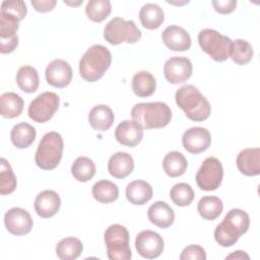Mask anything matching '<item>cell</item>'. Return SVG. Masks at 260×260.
<instances>
[{
	"label": "cell",
	"instance_id": "cell-1",
	"mask_svg": "<svg viewBox=\"0 0 260 260\" xmlns=\"http://www.w3.org/2000/svg\"><path fill=\"white\" fill-rule=\"evenodd\" d=\"M175 100L178 107L192 121L202 122L210 115L211 107L208 100L192 84L181 86L176 91Z\"/></svg>",
	"mask_w": 260,
	"mask_h": 260
},
{
	"label": "cell",
	"instance_id": "cell-2",
	"mask_svg": "<svg viewBox=\"0 0 260 260\" xmlns=\"http://www.w3.org/2000/svg\"><path fill=\"white\" fill-rule=\"evenodd\" d=\"M250 226V218L246 211L233 208L224 216L223 220L214 230V239L222 247H231L239 238L247 233Z\"/></svg>",
	"mask_w": 260,
	"mask_h": 260
},
{
	"label": "cell",
	"instance_id": "cell-3",
	"mask_svg": "<svg viewBox=\"0 0 260 260\" xmlns=\"http://www.w3.org/2000/svg\"><path fill=\"white\" fill-rule=\"evenodd\" d=\"M112 63V54L103 45H93L83 54L79 61V74L88 81L94 82L102 78Z\"/></svg>",
	"mask_w": 260,
	"mask_h": 260
},
{
	"label": "cell",
	"instance_id": "cell-4",
	"mask_svg": "<svg viewBox=\"0 0 260 260\" xmlns=\"http://www.w3.org/2000/svg\"><path fill=\"white\" fill-rule=\"evenodd\" d=\"M131 117L143 129H157L166 127L171 122L172 111L162 102L139 103L132 108Z\"/></svg>",
	"mask_w": 260,
	"mask_h": 260
},
{
	"label": "cell",
	"instance_id": "cell-5",
	"mask_svg": "<svg viewBox=\"0 0 260 260\" xmlns=\"http://www.w3.org/2000/svg\"><path fill=\"white\" fill-rule=\"evenodd\" d=\"M63 138L55 131L46 133L36 151L35 160L37 166L46 171L54 170L60 164L63 154Z\"/></svg>",
	"mask_w": 260,
	"mask_h": 260
},
{
	"label": "cell",
	"instance_id": "cell-6",
	"mask_svg": "<svg viewBox=\"0 0 260 260\" xmlns=\"http://www.w3.org/2000/svg\"><path fill=\"white\" fill-rule=\"evenodd\" d=\"M107 255L111 260H130L132 257L129 246V232L122 224L110 225L105 232Z\"/></svg>",
	"mask_w": 260,
	"mask_h": 260
},
{
	"label": "cell",
	"instance_id": "cell-7",
	"mask_svg": "<svg viewBox=\"0 0 260 260\" xmlns=\"http://www.w3.org/2000/svg\"><path fill=\"white\" fill-rule=\"evenodd\" d=\"M198 43L202 51L214 61L222 62L230 58L232 40L215 29L204 28L198 34Z\"/></svg>",
	"mask_w": 260,
	"mask_h": 260
},
{
	"label": "cell",
	"instance_id": "cell-8",
	"mask_svg": "<svg viewBox=\"0 0 260 260\" xmlns=\"http://www.w3.org/2000/svg\"><path fill=\"white\" fill-rule=\"evenodd\" d=\"M141 36L140 29L133 20H125L121 17L111 19L104 29V38L111 45L134 44L141 39Z\"/></svg>",
	"mask_w": 260,
	"mask_h": 260
},
{
	"label": "cell",
	"instance_id": "cell-9",
	"mask_svg": "<svg viewBox=\"0 0 260 260\" xmlns=\"http://www.w3.org/2000/svg\"><path fill=\"white\" fill-rule=\"evenodd\" d=\"M60 98L52 91H45L32 100L28 106V117L37 123H46L57 112Z\"/></svg>",
	"mask_w": 260,
	"mask_h": 260
},
{
	"label": "cell",
	"instance_id": "cell-10",
	"mask_svg": "<svg viewBox=\"0 0 260 260\" xmlns=\"http://www.w3.org/2000/svg\"><path fill=\"white\" fill-rule=\"evenodd\" d=\"M223 169L222 165L214 156L205 158L196 174V183L201 190H216L222 181Z\"/></svg>",
	"mask_w": 260,
	"mask_h": 260
},
{
	"label": "cell",
	"instance_id": "cell-11",
	"mask_svg": "<svg viewBox=\"0 0 260 260\" xmlns=\"http://www.w3.org/2000/svg\"><path fill=\"white\" fill-rule=\"evenodd\" d=\"M135 248L143 258L154 259L160 256L164 251V240L156 232L142 231L136 236Z\"/></svg>",
	"mask_w": 260,
	"mask_h": 260
},
{
	"label": "cell",
	"instance_id": "cell-12",
	"mask_svg": "<svg viewBox=\"0 0 260 260\" xmlns=\"http://www.w3.org/2000/svg\"><path fill=\"white\" fill-rule=\"evenodd\" d=\"M4 224L10 234L14 236H24L31 231L34 221L30 214L25 209L12 207L4 214Z\"/></svg>",
	"mask_w": 260,
	"mask_h": 260
},
{
	"label": "cell",
	"instance_id": "cell-13",
	"mask_svg": "<svg viewBox=\"0 0 260 260\" xmlns=\"http://www.w3.org/2000/svg\"><path fill=\"white\" fill-rule=\"evenodd\" d=\"M193 66L186 57H172L164 65V74L166 79L172 84L183 83L192 75Z\"/></svg>",
	"mask_w": 260,
	"mask_h": 260
},
{
	"label": "cell",
	"instance_id": "cell-14",
	"mask_svg": "<svg viewBox=\"0 0 260 260\" xmlns=\"http://www.w3.org/2000/svg\"><path fill=\"white\" fill-rule=\"evenodd\" d=\"M45 76L50 85L63 88L72 80V68L67 61L63 59H55L47 66Z\"/></svg>",
	"mask_w": 260,
	"mask_h": 260
},
{
	"label": "cell",
	"instance_id": "cell-15",
	"mask_svg": "<svg viewBox=\"0 0 260 260\" xmlns=\"http://www.w3.org/2000/svg\"><path fill=\"white\" fill-rule=\"evenodd\" d=\"M184 148L190 153H201L205 151L211 143L210 132L203 127H192L186 130L182 137Z\"/></svg>",
	"mask_w": 260,
	"mask_h": 260
},
{
	"label": "cell",
	"instance_id": "cell-16",
	"mask_svg": "<svg viewBox=\"0 0 260 260\" xmlns=\"http://www.w3.org/2000/svg\"><path fill=\"white\" fill-rule=\"evenodd\" d=\"M115 138L122 145L134 147L143 138V128L134 120L122 121L115 129Z\"/></svg>",
	"mask_w": 260,
	"mask_h": 260
},
{
	"label": "cell",
	"instance_id": "cell-17",
	"mask_svg": "<svg viewBox=\"0 0 260 260\" xmlns=\"http://www.w3.org/2000/svg\"><path fill=\"white\" fill-rule=\"evenodd\" d=\"M161 40L172 51H187L191 47L190 35L178 25L167 26L161 34Z\"/></svg>",
	"mask_w": 260,
	"mask_h": 260
},
{
	"label": "cell",
	"instance_id": "cell-18",
	"mask_svg": "<svg viewBox=\"0 0 260 260\" xmlns=\"http://www.w3.org/2000/svg\"><path fill=\"white\" fill-rule=\"evenodd\" d=\"M60 206L61 199L53 190H44L37 195L35 200V210L43 218L54 216L59 211Z\"/></svg>",
	"mask_w": 260,
	"mask_h": 260
},
{
	"label": "cell",
	"instance_id": "cell-19",
	"mask_svg": "<svg viewBox=\"0 0 260 260\" xmlns=\"http://www.w3.org/2000/svg\"><path fill=\"white\" fill-rule=\"evenodd\" d=\"M237 167L245 176H257L260 174V148H245L237 156Z\"/></svg>",
	"mask_w": 260,
	"mask_h": 260
},
{
	"label": "cell",
	"instance_id": "cell-20",
	"mask_svg": "<svg viewBox=\"0 0 260 260\" xmlns=\"http://www.w3.org/2000/svg\"><path fill=\"white\" fill-rule=\"evenodd\" d=\"M134 169L133 157L123 151L114 153L108 161V171L116 179H124L129 176Z\"/></svg>",
	"mask_w": 260,
	"mask_h": 260
},
{
	"label": "cell",
	"instance_id": "cell-21",
	"mask_svg": "<svg viewBox=\"0 0 260 260\" xmlns=\"http://www.w3.org/2000/svg\"><path fill=\"white\" fill-rule=\"evenodd\" d=\"M147 216L151 223L160 229H168L175 220L174 210L164 201H156L151 204L147 210Z\"/></svg>",
	"mask_w": 260,
	"mask_h": 260
},
{
	"label": "cell",
	"instance_id": "cell-22",
	"mask_svg": "<svg viewBox=\"0 0 260 260\" xmlns=\"http://www.w3.org/2000/svg\"><path fill=\"white\" fill-rule=\"evenodd\" d=\"M152 187L143 180H135L126 187L127 200L134 205H143L152 198Z\"/></svg>",
	"mask_w": 260,
	"mask_h": 260
},
{
	"label": "cell",
	"instance_id": "cell-23",
	"mask_svg": "<svg viewBox=\"0 0 260 260\" xmlns=\"http://www.w3.org/2000/svg\"><path fill=\"white\" fill-rule=\"evenodd\" d=\"M114 113L109 106H94L88 114V122L96 131H106L111 128L114 123Z\"/></svg>",
	"mask_w": 260,
	"mask_h": 260
},
{
	"label": "cell",
	"instance_id": "cell-24",
	"mask_svg": "<svg viewBox=\"0 0 260 260\" xmlns=\"http://www.w3.org/2000/svg\"><path fill=\"white\" fill-rule=\"evenodd\" d=\"M139 19L141 24L147 29L158 28L165 20L162 8L154 3L144 4L139 11Z\"/></svg>",
	"mask_w": 260,
	"mask_h": 260
},
{
	"label": "cell",
	"instance_id": "cell-25",
	"mask_svg": "<svg viewBox=\"0 0 260 260\" xmlns=\"http://www.w3.org/2000/svg\"><path fill=\"white\" fill-rule=\"evenodd\" d=\"M132 90L139 98H147L154 93L156 81L154 76L148 71H139L132 78Z\"/></svg>",
	"mask_w": 260,
	"mask_h": 260
},
{
	"label": "cell",
	"instance_id": "cell-26",
	"mask_svg": "<svg viewBox=\"0 0 260 260\" xmlns=\"http://www.w3.org/2000/svg\"><path fill=\"white\" fill-rule=\"evenodd\" d=\"M23 106L22 98L15 92H5L0 96V114L3 118L18 117L22 113Z\"/></svg>",
	"mask_w": 260,
	"mask_h": 260
},
{
	"label": "cell",
	"instance_id": "cell-27",
	"mask_svg": "<svg viewBox=\"0 0 260 260\" xmlns=\"http://www.w3.org/2000/svg\"><path fill=\"white\" fill-rule=\"evenodd\" d=\"M36 129L30 124L21 122L13 126L10 133V139L17 148H26L32 144L36 139Z\"/></svg>",
	"mask_w": 260,
	"mask_h": 260
},
{
	"label": "cell",
	"instance_id": "cell-28",
	"mask_svg": "<svg viewBox=\"0 0 260 260\" xmlns=\"http://www.w3.org/2000/svg\"><path fill=\"white\" fill-rule=\"evenodd\" d=\"M187 167L188 162L186 157L176 150L168 152L162 160L164 171L171 178L182 176L187 170Z\"/></svg>",
	"mask_w": 260,
	"mask_h": 260
},
{
	"label": "cell",
	"instance_id": "cell-29",
	"mask_svg": "<svg viewBox=\"0 0 260 260\" xmlns=\"http://www.w3.org/2000/svg\"><path fill=\"white\" fill-rule=\"evenodd\" d=\"M83 250L81 241L74 237H67L56 245V254L62 260H74L78 258Z\"/></svg>",
	"mask_w": 260,
	"mask_h": 260
},
{
	"label": "cell",
	"instance_id": "cell-30",
	"mask_svg": "<svg viewBox=\"0 0 260 260\" xmlns=\"http://www.w3.org/2000/svg\"><path fill=\"white\" fill-rule=\"evenodd\" d=\"M91 193L93 198L101 203H112L119 197L118 186L108 180H101L93 184Z\"/></svg>",
	"mask_w": 260,
	"mask_h": 260
},
{
	"label": "cell",
	"instance_id": "cell-31",
	"mask_svg": "<svg viewBox=\"0 0 260 260\" xmlns=\"http://www.w3.org/2000/svg\"><path fill=\"white\" fill-rule=\"evenodd\" d=\"M16 82L18 87L24 92H35L38 89L40 83L37 69L29 65L21 66L16 73Z\"/></svg>",
	"mask_w": 260,
	"mask_h": 260
},
{
	"label": "cell",
	"instance_id": "cell-32",
	"mask_svg": "<svg viewBox=\"0 0 260 260\" xmlns=\"http://www.w3.org/2000/svg\"><path fill=\"white\" fill-rule=\"evenodd\" d=\"M197 209L203 219L214 220L222 212L223 204L216 196H204L199 200Z\"/></svg>",
	"mask_w": 260,
	"mask_h": 260
},
{
	"label": "cell",
	"instance_id": "cell-33",
	"mask_svg": "<svg viewBox=\"0 0 260 260\" xmlns=\"http://www.w3.org/2000/svg\"><path fill=\"white\" fill-rule=\"evenodd\" d=\"M71 173L77 181L87 182L91 180L95 174V165L91 158L87 156H79L73 161Z\"/></svg>",
	"mask_w": 260,
	"mask_h": 260
},
{
	"label": "cell",
	"instance_id": "cell-34",
	"mask_svg": "<svg viewBox=\"0 0 260 260\" xmlns=\"http://www.w3.org/2000/svg\"><path fill=\"white\" fill-rule=\"evenodd\" d=\"M230 57L235 63L245 65L249 63L253 57V48L249 42L238 39L232 42Z\"/></svg>",
	"mask_w": 260,
	"mask_h": 260
},
{
	"label": "cell",
	"instance_id": "cell-35",
	"mask_svg": "<svg viewBox=\"0 0 260 260\" xmlns=\"http://www.w3.org/2000/svg\"><path fill=\"white\" fill-rule=\"evenodd\" d=\"M112 6L109 0H90L87 2L85 7L86 16L94 21H104L111 13Z\"/></svg>",
	"mask_w": 260,
	"mask_h": 260
},
{
	"label": "cell",
	"instance_id": "cell-36",
	"mask_svg": "<svg viewBox=\"0 0 260 260\" xmlns=\"http://www.w3.org/2000/svg\"><path fill=\"white\" fill-rule=\"evenodd\" d=\"M16 188V177L10 164L5 159L0 160V194H11Z\"/></svg>",
	"mask_w": 260,
	"mask_h": 260
},
{
	"label": "cell",
	"instance_id": "cell-37",
	"mask_svg": "<svg viewBox=\"0 0 260 260\" xmlns=\"http://www.w3.org/2000/svg\"><path fill=\"white\" fill-rule=\"evenodd\" d=\"M172 201L178 206H188L194 199V191L187 183H178L170 191Z\"/></svg>",
	"mask_w": 260,
	"mask_h": 260
},
{
	"label": "cell",
	"instance_id": "cell-38",
	"mask_svg": "<svg viewBox=\"0 0 260 260\" xmlns=\"http://www.w3.org/2000/svg\"><path fill=\"white\" fill-rule=\"evenodd\" d=\"M16 29L6 26H0V52L8 54L13 52L18 46V37Z\"/></svg>",
	"mask_w": 260,
	"mask_h": 260
},
{
	"label": "cell",
	"instance_id": "cell-39",
	"mask_svg": "<svg viewBox=\"0 0 260 260\" xmlns=\"http://www.w3.org/2000/svg\"><path fill=\"white\" fill-rule=\"evenodd\" d=\"M1 12L9 13L22 20L27 13V8L22 0H5L1 4Z\"/></svg>",
	"mask_w": 260,
	"mask_h": 260
},
{
	"label": "cell",
	"instance_id": "cell-40",
	"mask_svg": "<svg viewBox=\"0 0 260 260\" xmlns=\"http://www.w3.org/2000/svg\"><path fill=\"white\" fill-rule=\"evenodd\" d=\"M181 260H205L206 253L205 250L198 245H190L184 248L182 254L180 255Z\"/></svg>",
	"mask_w": 260,
	"mask_h": 260
},
{
	"label": "cell",
	"instance_id": "cell-41",
	"mask_svg": "<svg viewBox=\"0 0 260 260\" xmlns=\"http://www.w3.org/2000/svg\"><path fill=\"white\" fill-rule=\"evenodd\" d=\"M213 8L220 14H229L233 12L237 7L236 0H213Z\"/></svg>",
	"mask_w": 260,
	"mask_h": 260
},
{
	"label": "cell",
	"instance_id": "cell-42",
	"mask_svg": "<svg viewBox=\"0 0 260 260\" xmlns=\"http://www.w3.org/2000/svg\"><path fill=\"white\" fill-rule=\"evenodd\" d=\"M57 2L56 0H32L31 5L39 12H49L54 9Z\"/></svg>",
	"mask_w": 260,
	"mask_h": 260
},
{
	"label": "cell",
	"instance_id": "cell-43",
	"mask_svg": "<svg viewBox=\"0 0 260 260\" xmlns=\"http://www.w3.org/2000/svg\"><path fill=\"white\" fill-rule=\"evenodd\" d=\"M249 258H250L249 255L241 250L235 251L234 253H232L225 257V259H249Z\"/></svg>",
	"mask_w": 260,
	"mask_h": 260
}]
</instances>
